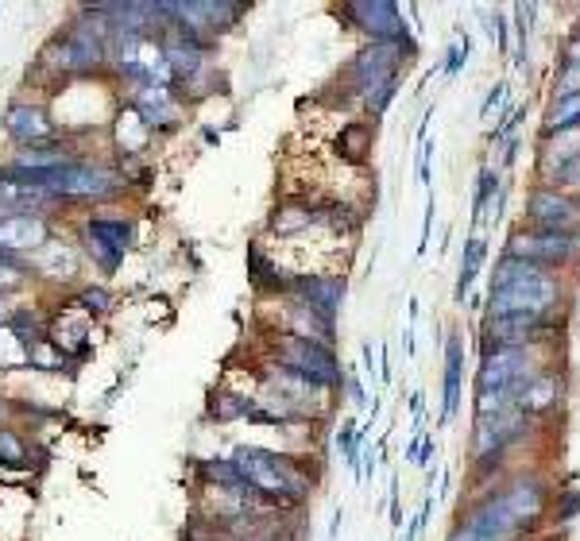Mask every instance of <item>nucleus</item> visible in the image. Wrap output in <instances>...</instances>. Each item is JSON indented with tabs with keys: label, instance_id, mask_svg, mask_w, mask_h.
I'll return each instance as SVG.
<instances>
[{
	"label": "nucleus",
	"instance_id": "obj_1",
	"mask_svg": "<svg viewBox=\"0 0 580 541\" xmlns=\"http://www.w3.org/2000/svg\"><path fill=\"white\" fill-rule=\"evenodd\" d=\"M229 460L240 468V476L256 487L260 503L271 507V511L275 507L279 511L298 507L310 495V487H314V480L294 464V456L271 453V449H260V445H240Z\"/></svg>",
	"mask_w": 580,
	"mask_h": 541
},
{
	"label": "nucleus",
	"instance_id": "obj_28",
	"mask_svg": "<svg viewBox=\"0 0 580 541\" xmlns=\"http://www.w3.org/2000/svg\"><path fill=\"white\" fill-rule=\"evenodd\" d=\"M573 124H580V97H565V101L553 109L550 132H569Z\"/></svg>",
	"mask_w": 580,
	"mask_h": 541
},
{
	"label": "nucleus",
	"instance_id": "obj_22",
	"mask_svg": "<svg viewBox=\"0 0 580 541\" xmlns=\"http://www.w3.org/2000/svg\"><path fill=\"white\" fill-rule=\"evenodd\" d=\"M484 256H488V244H484L480 236H472V240L464 244V256H461V275H457V302H464V294L472 290L476 275H480V267H484Z\"/></svg>",
	"mask_w": 580,
	"mask_h": 541
},
{
	"label": "nucleus",
	"instance_id": "obj_2",
	"mask_svg": "<svg viewBox=\"0 0 580 541\" xmlns=\"http://www.w3.org/2000/svg\"><path fill=\"white\" fill-rule=\"evenodd\" d=\"M557 298V283L542 267L522 263V259H503L495 271L492 286V317L499 314H546Z\"/></svg>",
	"mask_w": 580,
	"mask_h": 541
},
{
	"label": "nucleus",
	"instance_id": "obj_13",
	"mask_svg": "<svg viewBox=\"0 0 580 541\" xmlns=\"http://www.w3.org/2000/svg\"><path fill=\"white\" fill-rule=\"evenodd\" d=\"M55 205V194L43 186H24V182H0V221L12 217H39V209Z\"/></svg>",
	"mask_w": 580,
	"mask_h": 541
},
{
	"label": "nucleus",
	"instance_id": "obj_33",
	"mask_svg": "<svg viewBox=\"0 0 580 541\" xmlns=\"http://www.w3.org/2000/svg\"><path fill=\"white\" fill-rule=\"evenodd\" d=\"M24 283H28V275H20V271H8V267H0V294H8V290H20Z\"/></svg>",
	"mask_w": 580,
	"mask_h": 541
},
{
	"label": "nucleus",
	"instance_id": "obj_39",
	"mask_svg": "<svg viewBox=\"0 0 580 541\" xmlns=\"http://www.w3.org/2000/svg\"><path fill=\"white\" fill-rule=\"evenodd\" d=\"M503 89H507V86H495L492 93H488V101H484V116L492 113L495 105H499V101H503Z\"/></svg>",
	"mask_w": 580,
	"mask_h": 541
},
{
	"label": "nucleus",
	"instance_id": "obj_3",
	"mask_svg": "<svg viewBox=\"0 0 580 541\" xmlns=\"http://www.w3.org/2000/svg\"><path fill=\"white\" fill-rule=\"evenodd\" d=\"M403 51H410V43H372L368 51H360L348 78H352V89L364 97L368 113L383 116L387 105L395 101V89H399V62H403Z\"/></svg>",
	"mask_w": 580,
	"mask_h": 541
},
{
	"label": "nucleus",
	"instance_id": "obj_15",
	"mask_svg": "<svg viewBox=\"0 0 580 541\" xmlns=\"http://www.w3.org/2000/svg\"><path fill=\"white\" fill-rule=\"evenodd\" d=\"M47 240H51V228H47L43 217H12V221H0V248H8L16 256L39 252Z\"/></svg>",
	"mask_w": 580,
	"mask_h": 541
},
{
	"label": "nucleus",
	"instance_id": "obj_31",
	"mask_svg": "<svg viewBox=\"0 0 580 541\" xmlns=\"http://www.w3.org/2000/svg\"><path fill=\"white\" fill-rule=\"evenodd\" d=\"M557 97H580V62H565L561 78H557Z\"/></svg>",
	"mask_w": 580,
	"mask_h": 541
},
{
	"label": "nucleus",
	"instance_id": "obj_6",
	"mask_svg": "<svg viewBox=\"0 0 580 541\" xmlns=\"http://www.w3.org/2000/svg\"><path fill=\"white\" fill-rule=\"evenodd\" d=\"M132 240H136V228L128 217H89L86 225H82V244H86L89 259L105 271V275H113L116 267L124 263L128 256V248H132Z\"/></svg>",
	"mask_w": 580,
	"mask_h": 541
},
{
	"label": "nucleus",
	"instance_id": "obj_11",
	"mask_svg": "<svg viewBox=\"0 0 580 541\" xmlns=\"http://www.w3.org/2000/svg\"><path fill=\"white\" fill-rule=\"evenodd\" d=\"M573 256V240L565 232H538V236H515L511 240V259H522V263H565Z\"/></svg>",
	"mask_w": 580,
	"mask_h": 541
},
{
	"label": "nucleus",
	"instance_id": "obj_20",
	"mask_svg": "<svg viewBox=\"0 0 580 541\" xmlns=\"http://www.w3.org/2000/svg\"><path fill=\"white\" fill-rule=\"evenodd\" d=\"M252 410H256V399L236 395V391H213V399H209V418L213 422H240Z\"/></svg>",
	"mask_w": 580,
	"mask_h": 541
},
{
	"label": "nucleus",
	"instance_id": "obj_26",
	"mask_svg": "<svg viewBox=\"0 0 580 541\" xmlns=\"http://www.w3.org/2000/svg\"><path fill=\"white\" fill-rule=\"evenodd\" d=\"M314 225H325V228H333V232H352L356 221L348 217V205L329 201V205H314Z\"/></svg>",
	"mask_w": 580,
	"mask_h": 541
},
{
	"label": "nucleus",
	"instance_id": "obj_38",
	"mask_svg": "<svg viewBox=\"0 0 580 541\" xmlns=\"http://www.w3.org/2000/svg\"><path fill=\"white\" fill-rule=\"evenodd\" d=\"M437 445L434 441H422V453H418V468H430V460H434Z\"/></svg>",
	"mask_w": 580,
	"mask_h": 541
},
{
	"label": "nucleus",
	"instance_id": "obj_34",
	"mask_svg": "<svg viewBox=\"0 0 580 541\" xmlns=\"http://www.w3.org/2000/svg\"><path fill=\"white\" fill-rule=\"evenodd\" d=\"M430 225H434V194L426 201V221H422V244H418V256L430 252Z\"/></svg>",
	"mask_w": 580,
	"mask_h": 541
},
{
	"label": "nucleus",
	"instance_id": "obj_41",
	"mask_svg": "<svg viewBox=\"0 0 580 541\" xmlns=\"http://www.w3.org/2000/svg\"><path fill=\"white\" fill-rule=\"evenodd\" d=\"M580 511V495H569V503H565V511H561V518H573V514Z\"/></svg>",
	"mask_w": 580,
	"mask_h": 541
},
{
	"label": "nucleus",
	"instance_id": "obj_35",
	"mask_svg": "<svg viewBox=\"0 0 580 541\" xmlns=\"http://www.w3.org/2000/svg\"><path fill=\"white\" fill-rule=\"evenodd\" d=\"M345 383H348V395H352V402H356V406H364L368 395H364V387H360V375H345Z\"/></svg>",
	"mask_w": 580,
	"mask_h": 541
},
{
	"label": "nucleus",
	"instance_id": "obj_4",
	"mask_svg": "<svg viewBox=\"0 0 580 541\" xmlns=\"http://www.w3.org/2000/svg\"><path fill=\"white\" fill-rule=\"evenodd\" d=\"M275 356H279V368H287L290 375L306 379V383L318 387V391H329V387H341V383H345V371L337 364L333 348H325V344H314V341H306V337L283 333V337L275 341Z\"/></svg>",
	"mask_w": 580,
	"mask_h": 541
},
{
	"label": "nucleus",
	"instance_id": "obj_7",
	"mask_svg": "<svg viewBox=\"0 0 580 541\" xmlns=\"http://www.w3.org/2000/svg\"><path fill=\"white\" fill-rule=\"evenodd\" d=\"M345 16L360 31H368L376 43H410L399 4L391 0H364V4H345Z\"/></svg>",
	"mask_w": 580,
	"mask_h": 541
},
{
	"label": "nucleus",
	"instance_id": "obj_17",
	"mask_svg": "<svg viewBox=\"0 0 580 541\" xmlns=\"http://www.w3.org/2000/svg\"><path fill=\"white\" fill-rule=\"evenodd\" d=\"M248 279H252L256 290H279V294H287L290 271H283L275 259L263 256L260 244H248Z\"/></svg>",
	"mask_w": 580,
	"mask_h": 541
},
{
	"label": "nucleus",
	"instance_id": "obj_27",
	"mask_svg": "<svg viewBox=\"0 0 580 541\" xmlns=\"http://www.w3.org/2000/svg\"><path fill=\"white\" fill-rule=\"evenodd\" d=\"M0 464H12V468L28 464V445L12 429H0Z\"/></svg>",
	"mask_w": 580,
	"mask_h": 541
},
{
	"label": "nucleus",
	"instance_id": "obj_19",
	"mask_svg": "<svg viewBox=\"0 0 580 541\" xmlns=\"http://www.w3.org/2000/svg\"><path fill=\"white\" fill-rule=\"evenodd\" d=\"M507 495V503H511V511H515V518H519L522 530H530L534 522H538V514H542V487L538 484H515L511 491H503Z\"/></svg>",
	"mask_w": 580,
	"mask_h": 541
},
{
	"label": "nucleus",
	"instance_id": "obj_12",
	"mask_svg": "<svg viewBox=\"0 0 580 541\" xmlns=\"http://www.w3.org/2000/svg\"><path fill=\"white\" fill-rule=\"evenodd\" d=\"M546 333V314H499L488 317V341L495 348H519Z\"/></svg>",
	"mask_w": 580,
	"mask_h": 541
},
{
	"label": "nucleus",
	"instance_id": "obj_30",
	"mask_svg": "<svg viewBox=\"0 0 580 541\" xmlns=\"http://www.w3.org/2000/svg\"><path fill=\"white\" fill-rule=\"evenodd\" d=\"M495 182H499V178H495L492 171H480V190H476V201H472V209H476L472 221H476V225L484 221V209H488V201H492V194H495Z\"/></svg>",
	"mask_w": 580,
	"mask_h": 541
},
{
	"label": "nucleus",
	"instance_id": "obj_9",
	"mask_svg": "<svg viewBox=\"0 0 580 541\" xmlns=\"http://www.w3.org/2000/svg\"><path fill=\"white\" fill-rule=\"evenodd\" d=\"M287 294L298 298V306H310V310L337 321L341 306H345V279L341 275H290Z\"/></svg>",
	"mask_w": 580,
	"mask_h": 541
},
{
	"label": "nucleus",
	"instance_id": "obj_21",
	"mask_svg": "<svg viewBox=\"0 0 580 541\" xmlns=\"http://www.w3.org/2000/svg\"><path fill=\"white\" fill-rule=\"evenodd\" d=\"M372 136H376V124L352 120V124L341 128V136H337V151H341L345 159H364V155L372 151Z\"/></svg>",
	"mask_w": 580,
	"mask_h": 541
},
{
	"label": "nucleus",
	"instance_id": "obj_37",
	"mask_svg": "<svg viewBox=\"0 0 580 541\" xmlns=\"http://www.w3.org/2000/svg\"><path fill=\"white\" fill-rule=\"evenodd\" d=\"M422 399H426L422 391H414V395H410V414H414V426L418 429H422Z\"/></svg>",
	"mask_w": 580,
	"mask_h": 541
},
{
	"label": "nucleus",
	"instance_id": "obj_25",
	"mask_svg": "<svg viewBox=\"0 0 580 541\" xmlns=\"http://www.w3.org/2000/svg\"><path fill=\"white\" fill-rule=\"evenodd\" d=\"M553 399H557V383H553L550 375H534V379L526 383V391H522L519 406L522 410H530V414H538V410L553 406Z\"/></svg>",
	"mask_w": 580,
	"mask_h": 541
},
{
	"label": "nucleus",
	"instance_id": "obj_36",
	"mask_svg": "<svg viewBox=\"0 0 580 541\" xmlns=\"http://www.w3.org/2000/svg\"><path fill=\"white\" fill-rule=\"evenodd\" d=\"M360 356H364V371L376 379V352H372V344H360Z\"/></svg>",
	"mask_w": 580,
	"mask_h": 541
},
{
	"label": "nucleus",
	"instance_id": "obj_23",
	"mask_svg": "<svg viewBox=\"0 0 580 541\" xmlns=\"http://www.w3.org/2000/svg\"><path fill=\"white\" fill-rule=\"evenodd\" d=\"M8 333L16 337V341L24 344V348H39V344H47L51 337H47V329H43V321L31 314V310H16L12 314V321H8Z\"/></svg>",
	"mask_w": 580,
	"mask_h": 541
},
{
	"label": "nucleus",
	"instance_id": "obj_32",
	"mask_svg": "<svg viewBox=\"0 0 580 541\" xmlns=\"http://www.w3.org/2000/svg\"><path fill=\"white\" fill-rule=\"evenodd\" d=\"M461 62H468V35H464V43H453L449 62H445V78H453V74L461 70Z\"/></svg>",
	"mask_w": 580,
	"mask_h": 541
},
{
	"label": "nucleus",
	"instance_id": "obj_18",
	"mask_svg": "<svg viewBox=\"0 0 580 541\" xmlns=\"http://www.w3.org/2000/svg\"><path fill=\"white\" fill-rule=\"evenodd\" d=\"M290 321H294V337H306V341L314 344H325V348H333V317L318 314V310H310V306H290Z\"/></svg>",
	"mask_w": 580,
	"mask_h": 541
},
{
	"label": "nucleus",
	"instance_id": "obj_14",
	"mask_svg": "<svg viewBox=\"0 0 580 541\" xmlns=\"http://www.w3.org/2000/svg\"><path fill=\"white\" fill-rule=\"evenodd\" d=\"M530 217H534V225H542V232H565V236L580 221L577 205L561 198V194H553V190H538L530 198Z\"/></svg>",
	"mask_w": 580,
	"mask_h": 541
},
{
	"label": "nucleus",
	"instance_id": "obj_10",
	"mask_svg": "<svg viewBox=\"0 0 580 541\" xmlns=\"http://www.w3.org/2000/svg\"><path fill=\"white\" fill-rule=\"evenodd\" d=\"M0 124L20 147H39V143H51L58 136L55 120L47 116V109H39L31 101H12L0 116Z\"/></svg>",
	"mask_w": 580,
	"mask_h": 541
},
{
	"label": "nucleus",
	"instance_id": "obj_40",
	"mask_svg": "<svg viewBox=\"0 0 580 541\" xmlns=\"http://www.w3.org/2000/svg\"><path fill=\"white\" fill-rule=\"evenodd\" d=\"M12 314H16V310H12L8 294H0V325H8V321H12Z\"/></svg>",
	"mask_w": 580,
	"mask_h": 541
},
{
	"label": "nucleus",
	"instance_id": "obj_42",
	"mask_svg": "<svg viewBox=\"0 0 580 541\" xmlns=\"http://www.w3.org/2000/svg\"><path fill=\"white\" fill-rule=\"evenodd\" d=\"M565 62H580V39L573 43V47H569V58H565Z\"/></svg>",
	"mask_w": 580,
	"mask_h": 541
},
{
	"label": "nucleus",
	"instance_id": "obj_29",
	"mask_svg": "<svg viewBox=\"0 0 580 541\" xmlns=\"http://www.w3.org/2000/svg\"><path fill=\"white\" fill-rule=\"evenodd\" d=\"M78 306H82L86 314H105V310L113 306V298H109V290H101V286H86V290L78 294Z\"/></svg>",
	"mask_w": 580,
	"mask_h": 541
},
{
	"label": "nucleus",
	"instance_id": "obj_16",
	"mask_svg": "<svg viewBox=\"0 0 580 541\" xmlns=\"http://www.w3.org/2000/svg\"><path fill=\"white\" fill-rule=\"evenodd\" d=\"M461 371H464V344L461 337H449V344H445V410H441V426H449L457 406H461Z\"/></svg>",
	"mask_w": 580,
	"mask_h": 541
},
{
	"label": "nucleus",
	"instance_id": "obj_24",
	"mask_svg": "<svg viewBox=\"0 0 580 541\" xmlns=\"http://www.w3.org/2000/svg\"><path fill=\"white\" fill-rule=\"evenodd\" d=\"M306 225H314V205L310 201H287V205H279L275 209V221H271L275 232H298V228Z\"/></svg>",
	"mask_w": 580,
	"mask_h": 541
},
{
	"label": "nucleus",
	"instance_id": "obj_8",
	"mask_svg": "<svg viewBox=\"0 0 580 541\" xmlns=\"http://www.w3.org/2000/svg\"><path fill=\"white\" fill-rule=\"evenodd\" d=\"M519 530L522 526L511 511V503H507V495H499V499H488L449 541H507Z\"/></svg>",
	"mask_w": 580,
	"mask_h": 541
},
{
	"label": "nucleus",
	"instance_id": "obj_5",
	"mask_svg": "<svg viewBox=\"0 0 580 541\" xmlns=\"http://www.w3.org/2000/svg\"><path fill=\"white\" fill-rule=\"evenodd\" d=\"M47 190L55 194V201H109L124 190V174H116L105 163L74 159L47 174Z\"/></svg>",
	"mask_w": 580,
	"mask_h": 541
}]
</instances>
